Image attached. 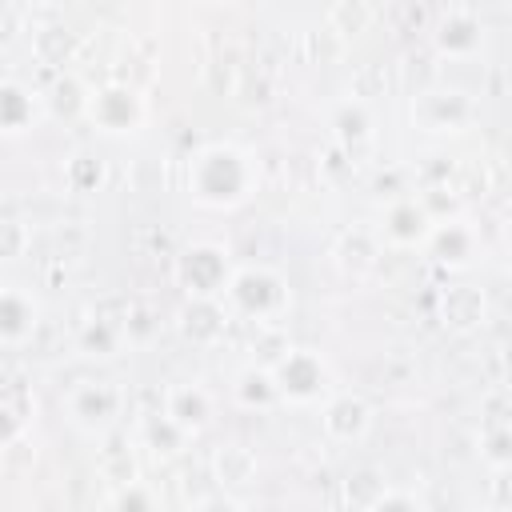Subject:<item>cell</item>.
<instances>
[{
    "mask_svg": "<svg viewBox=\"0 0 512 512\" xmlns=\"http://www.w3.org/2000/svg\"><path fill=\"white\" fill-rule=\"evenodd\" d=\"M184 188H188V200L204 212H236L260 188L256 152H248L236 140H212L192 152Z\"/></svg>",
    "mask_w": 512,
    "mask_h": 512,
    "instance_id": "obj_1",
    "label": "cell"
},
{
    "mask_svg": "<svg viewBox=\"0 0 512 512\" xmlns=\"http://www.w3.org/2000/svg\"><path fill=\"white\" fill-rule=\"evenodd\" d=\"M220 304L228 308L232 324H280L292 308V288L288 276L272 264H236Z\"/></svg>",
    "mask_w": 512,
    "mask_h": 512,
    "instance_id": "obj_2",
    "label": "cell"
},
{
    "mask_svg": "<svg viewBox=\"0 0 512 512\" xmlns=\"http://www.w3.org/2000/svg\"><path fill=\"white\" fill-rule=\"evenodd\" d=\"M272 384H276V396H280V408H320L340 384H336V372L328 364V356L320 348H308V344H292L284 348L272 364Z\"/></svg>",
    "mask_w": 512,
    "mask_h": 512,
    "instance_id": "obj_3",
    "label": "cell"
},
{
    "mask_svg": "<svg viewBox=\"0 0 512 512\" xmlns=\"http://www.w3.org/2000/svg\"><path fill=\"white\" fill-rule=\"evenodd\" d=\"M124 404H128L124 384L100 380V376H84V380L68 384L64 396H60L64 420H68L80 436H88V440H104V436L120 424Z\"/></svg>",
    "mask_w": 512,
    "mask_h": 512,
    "instance_id": "obj_4",
    "label": "cell"
},
{
    "mask_svg": "<svg viewBox=\"0 0 512 512\" xmlns=\"http://www.w3.org/2000/svg\"><path fill=\"white\" fill-rule=\"evenodd\" d=\"M232 268L236 260L220 240H196L176 256L172 280L184 292V300H220Z\"/></svg>",
    "mask_w": 512,
    "mask_h": 512,
    "instance_id": "obj_5",
    "label": "cell"
},
{
    "mask_svg": "<svg viewBox=\"0 0 512 512\" xmlns=\"http://www.w3.org/2000/svg\"><path fill=\"white\" fill-rule=\"evenodd\" d=\"M80 116H84L100 136L120 140V136H136V132L144 128V120H148V100H144L136 88L112 80V84H100V88H92V92L84 96Z\"/></svg>",
    "mask_w": 512,
    "mask_h": 512,
    "instance_id": "obj_6",
    "label": "cell"
},
{
    "mask_svg": "<svg viewBox=\"0 0 512 512\" xmlns=\"http://www.w3.org/2000/svg\"><path fill=\"white\" fill-rule=\"evenodd\" d=\"M432 212L420 196H392L384 200V208L376 212V224H368L380 240L384 252H420L428 232H432Z\"/></svg>",
    "mask_w": 512,
    "mask_h": 512,
    "instance_id": "obj_7",
    "label": "cell"
},
{
    "mask_svg": "<svg viewBox=\"0 0 512 512\" xmlns=\"http://www.w3.org/2000/svg\"><path fill=\"white\" fill-rule=\"evenodd\" d=\"M316 412H320V432H324V440L336 444V448H352V444L368 440L372 420H376V408H372L360 392H348V388H336Z\"/></svg>",
    "mask_w": 512,
    "mask_h": 512,
    "instance_id": "obj_8",
    "label": "cell"
},
{
    "mask_svg": "<svg viewBox=\"0 0 512 512\" xmlns=\"http://www.w3.org/2000/svg\"><path fill=\"white\" fill-rule=\"evenodd\" d=\"M432 264L448 268V272H464L476 264V256L484 252V236L472 220L464 216H452V220H432V232L420 248Z\"/></svg>",
    "mask_w": 512,
    "mask_h": 512,
    "instance_id": "obj_9",
    "label": "cell"
},
{
    "mask_svg": "<svg viewBox=\"0 0 512 512\" xmlns=\"http://www.w3.org/2000/svg\"><path fill=\"white\" fill-rule=\"evenodd\" d=\"M40 320H44V304L32 288L0 284V348L4 352L28 348L40 332Z\"/></svg>",
    "mask_w": 512,
    "mask_h": 512,
    "instance_id": "obj_10",
    "label": "cell"
},
{
    "mask_svg": "<svg viewBox=\"0 0 512 512\" xmlns=\"http://www.w3.org/2000/svg\"><path fill=\"white\" fill-rule=\"evenodd\" d=\"M476 108L456 88H424L412 100V124L424 132H464L472 124Z\"/></svg>",
    "mask_w": 512,
    "mask_h": 512,
    "instance_id": "obj_11",
    "label": "cell"
},
{
    "mask_svg": "<svg viewBox=\"0 0 512 512\" xmlns=\"http://www.w3.org/2000/svg\"><path fill=\"white\" fill-rule=\"evenodd\" d=\"M160 412H164L188 440H196V436L212 424V416H216V396H212L204 384H196V380H176V384L164 388Z\"/></svg>",
    "mask_w": 512,
    "mask_h": 512,
    "instance_id": "obj_12",
    "label": "cell"
},
{
    "mask_svg": "<svg viewBox=\"0 0 512 512\" xmlns=\"http://www.w3.org/2000/svg\"><path fill=\"white\" fill-rule=\"evenodd\" d=\"M432 44H436V52H440L444 60L468 64V60H476L480 48H484V20H480L472 8L456 4V8H448V12L440 16V24H436V32H432Z\"/></svg>",
    "mask_w": 512,
    "mask_h": 512,
    "instance_id": "obj_13",
    "label": "cell"
},
{
    "mask_svg": "<svg viewBox=\"0 0 512 512\" xmlns=\"http://www.w3.org/2000/svg\"><path fill=\"white\" fill-rule=\"evenodd\" d=\"M380 256H384V248H380V240H376V232H372L368 224L344 228V232L332 240V264H336V272L348 276V280H368V276L376 272Z\"/></svg>",
    "mask_w": 512,
    "mask_h": 512,
    "instance_id": "obj_14",
    "label": "cell"
},
{
    "mask_svg": "<svg viewBox=\"0 0 512 512\" xmlns=\"http://www.w3.org/2000/svg\"><path fill=\"white\" fill-rule=\"evenodd\" d=\"M208 472H212V484L220 492H240V488H252L256 476H260V456L240 444V440H228L220 448H212L208 456Z\"/></svg>",
    "mask_w": 512,
    "mask_h": 512,
    "instance_id": "obj_15",
    "label": "cell"
},
{
    "mask_svg": "<svg viewBox=\"0 0 512 512\" xmlns=\"http://www.w3.org/2000/svg\"><path fill=\"white\" fill-rule=\"evenodd\" d=\"M40 116H44L40 96L24 80L4 76L0 80V136H24L40 124Z\"/></svg>",
    "mask_w": 512,
    "mask_h": 512,
    "instance_id": "obj_16",
    "label": "cell"
},
{
    "mask_svg": "<svg viewBox=\"0 0 512 512\" xmlns=\"http://www.w3.org/2000/svg\"><path fill=\"white\" fill-rule=\"evenodd\" d=\"M128 344H132V336H128V316L116 320V316L92 312V316L80 324V332H76L80 356H92V360H112V356H120Z\"/></svg>",
    "mask_w": 512,
    "mask_h": 512,
    "instance_id": "obj_17",
    "label": "cell"
},
{
    "mask_svg": "<svg viewBox=\"0 0 512 512\" xmlns=\"http://www.w3.org/2000/svg\"><path fill=\"white\" fill-rule=\"evenodd\" d=\"M440 320L452 332H476L488 320V300L472 284H448L440 292Z\"/></svg>",
    "mask_w": 512,
    "mask_h": 512,
    "instance_id": "obj_18",
    "label": "cell"
},
{
    "mask_svg": "<svg viewBox=\"0 0 512 512\" xmlns=\"http://www.w3.org/2000/svg\"><path fill=\"white\" fill-rule=\"evenodd\" d=\"M228 324H232V316L220 300H184L180 320H176L180 336L192 344H216L228 332Z\"/></svg>",
    "mask_w": 512,
    "mask_h": 512,
    "instance_id": "obj_19",
    "label": "cell"
},
{
    "mask_svg": "<svg viewBox=\"0 0 512 512\" xmlns=\"http://www.w3.org/2000/svg\"><path fill=\"white\" fill-rule=\"evenodd\" d=\"M232 400H236V408H248V412H272V408H280V396H276V384H272L268 364L240 368L236 380H232Z\"/></svg>",
    "mask_w": 512,
    "mask_h": 512,
    "instance_id": "obj_20",
    "label": "cell"
},
{
    "mask_svg": "<svg viewBox=\"0 0 512 512\" xmlns=\"http://www.w3.org/2000/svg\"><path fill=\"white\" fill-rule=\"evenodd\" d=\"M332 136H336L340 144H348V148L372 140V116H368V108H364L360 96H352V100H344V104L336 108V116H332Z\"/></svg>",
    "mask_w": 512,
    "mask_h": 512,
    "instance_id": "obj_21",
    "label": "cell"
},
{
    "mask_svg": "<svg viewBox=\"0 0 512 512\" xmlns=\"http://www.w3.org/2000/svg\"><path fill=\"white\" fill-rule=\"evenodd\" d=\"M32 248V224L24 216H0V264H20Z\"/></svg>",
    "mask_w": 512,
    "mask_h": 512,
    "instance_id": "obj_22",
    "label": "cell"
},
{
    "mask_svg": "<svg viewBox=\"0 0 512 512\" xmlns=\"http://www.w3.org/2000/svg\"><path fill=\"white\" fill-rule=\"evenodd\" d=\"M512 436H508V424L504 420H496V424H488L484 428V436H480V456H484V464L496 472V476H504L508 472V464H512Z\"/></svg>",
    "mask_w": 512,
    "mask_h": 512,
    "instance_id": "obj_23",
    "label": "cell"
},
{
    "mask_svg": "<svg viewBox=\"0 0 512 512\" xmlns=\"http://www.w3.org/2000/svg\"><path fill=\"white\" fill-rule=\"evenodd\" d=\"M160 504V492L148 488V480H124V484H112L108 492V508H156Z\"/></svg>",
    "mask_w": 512,
    "mask_h": 512,
    "instance_id": "obj_24",
    "label": "cell"
},
{
    "mask_svg": "<svg viewBox=\"0 0 512 512\" xmlns=\"http://www.w3.org/2000/svg\"><path fill=\"white\" fill-rule=\"evenodd\" d=\"M20 436H24V420H20L8 404H0V452H8Z\"/></svg>",
    "mask_w": 512,
    "mask_h": 512,
    "instance_id": "obj_25",
    "label": "cell"
},
{
    "mask_svg": "<svg viewBox=\"0 0 512 512\" xmlns=\"http://www.w3.org/2000/svg\"><path fill=\"white\" fill-rule=\"evenodd\" d=\"M208 4H232V0H208Z\"/></svg>",
    "mask_w": 512,
    "mask_h": 512,
    "instance_id": "obj_26",
    "label": "cell"
}]
</instances>
